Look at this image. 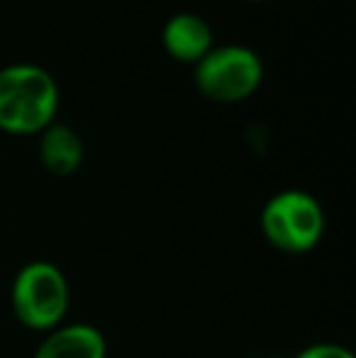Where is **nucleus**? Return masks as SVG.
<instances>
[{"label": "nucleus", "mask_w": 356, "mask_h": 358, "mask_svg": "<svg viewBox=\"0 0 356 358\" xmlns=\"http://www.w3.org/2000/svg\"><path fill=\"white\" fill-rule=\"evenodd\" d=\"M59 85L37 64H10L0 69V129L8 134H39L54 122Z\"/></svg>", "instance_id": "f257e3e1"}, {"label": "nucleus", "mask_w": 356, "mask_h": 358, "mask_svg": "<svg viewBox=\"0 0 356 358\" xmlns=\"http://www.w3.org/2000/svg\"><path fill=\"white\" fill-rule=\"evenodd\" d=\"M15 320L32 331H52L66 322L71 287L64 271L52 261H29L17 271L10 287Z\"/></svg>", "instance_id": "f03ea898"}, {"label": "nucleus", "mask_w": 356, "mask_h": 358, "mask_svg": "<svg viewBox=\"0 0 356 358\" xmlns=\"http://www.w3.org/2000/svg\"><path fill=\"white\" fill-rule=\"evenodd\" d=\"M259 224L273 249L283 254H308L322 241L325 210L320 200L305 190H280L266 200Z\"/></svg>", "instance_id": "7ed1b4c3"}, {"label": "nucleus", "mask_w": 356, "mask_h": 358, "mask_svg": "<svg viewBox=\"0 0 356 358\" xmlns=\"http://www.w3.org/2000/svg\"><path fill=\"white\" fill-rule=\"evenodd\" d=\"M198 90L218 103H239L262 85L264 64L254 49L244 44L213 47L193 71Z\"/></svg>", "instance_id": "20e7f679"}, {"label": "nucleus", "mask_w": 356, "mask_h": 358, "mask_svg": "<svg viewBox=\"0 0 356 358\" xmlns=\"http://www.w3.org/2000/svg\"><path fill=\"white\" fill-rule=\"evenodd\" d=\"M34 358H108V341L98 327L64 322L44 334Z\"/></svg>", "instance_id": "39448f33"}, {"label": "nucleus", "mask_w": 356, "mask_h": 358, "mask_svg": "<svg viewBox=\"0 0 356 358\" xmlns=\"http://www.w3.org/2000/svg\"><path fill=\"white\" fill-rule=\"evenodd\" d=\"M162 42L176 62L198 64L213 49V29L200 15L176 13L164 24Z\"/></svg>", "instance_id": "423d86ee"}, {"label": "nucleus", "mask_w": 356, "mask_h": 358, "mask_svg": "<svg viewBox=\"0 0 356 358\" xmlns=\"http://www.w3.org/2000/svg\"><path fill=\"white\" fill-rule=\"evenodd\" d=\"M86 146L78 132L69 124L52 122L39 132V161L52 176H71L81 169Z\"/></svg>", "instance_id": "0eeeda50"}, {"label": "nucleus", "mask_w": 356, "mask_h": 358, "mask_svg": "<svg viewBox=\"0 0 356 358\" xmlns=\"http://www.w3.org/2000/svg\"><path fill=\"white\" fill-rule=\"evenodd\" d=\"M295 358H354L352 351L347 346L339 344H329V341H320V344H310L305 346Z\"/></svg>", "instance_id": "6e6552de"}, {"label": "nucleus", "mask_w": 356, "mask_h": 358, "mask_svg": "<svg viewBox=\"0 0 356 358\" xmlns=\"http://www.w3.org/2000/svg\"><path fill=\"white\" fill-rule=\"evenodd\" d=\"M252 3H257V0H252Z\"/></svg>", "instance_id": "1a4fd4ad"}]
</instances>
